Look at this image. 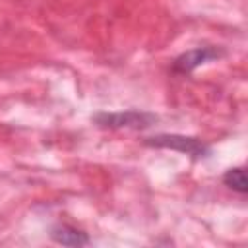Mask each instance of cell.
<instances>
[{
    "label": "cell",
    "instance_id": "obj_1",
    "mask_svg": "<svg viewBox=\"0 0 248 248\" xmlns=\"http://www.w3.org/2000/svg\"><path fill=\"white\" fill-rule=\"evenodd\" d=\"M95 124L99 128H108V130H141L149 128L151 124L157 122V116L145 110H120V112H97L93 116Z\"/></svg>",
    "mask_w": 248,
    "mask_h": 248
},
{
    "label": "cell",
    "instance_id": "obj_2",
    "mask_svg": "<svg viewBox=\"0 0 248 248\" xmlns=\"http://www.w3.org/2000/svg\"><path fill=\"white\" fill-rule=\"evenodd\" d=\"M145 145L149 147H157V149H172V151H180L186 153L194 159H202L209 153V145L203 143L198 138L192 136H182V134H157L145 140Z\"/></svg>",
    "mask_w": 248,
    "mask_h": 248
},
{
    "label": "cell",
    "instance_id": "obj_3",
    "mask_svg": "<svg viewBox=\"0 0 248 248\" xmlns=\"http://www.w3.org/2000/svg\"><path fill=\"white\" fill-rule=\"evenodd\" d=\"M221 54H223V52H221L219 48H215V46H198V48H192V50L180 54V56L174 60L172 70H174L176 74H190V72H194L198 66L209 62V60H215V58H219Z\"/></svg>",
    "mask_w": 248,
    "mask_h": 248
},
{
    "label": "cell",
    "instance_id": "obj_4",
    "mask_svg": "<svg viewBox=\"0 0 248 248\" xmlns=\"http://www.w3.org/2000/svg\"><path fill=\"white\" fill-rule=\"evenodd\" d=\"M50 236L54 242H58L62 246H85L89 242V236L72 225H56L52 229Z\"/></svg>",
    "mask_w": 248,
    "mask_h": 248
},
{
    "label": "cell",
    "instance_id": "obj_5",
    "mask_svg": "<svg viewBox=\"0 0 248 248\" xmlns=\"http://www.w3.org/2000/svg\"><path fill=\"white\" fill-rule=\"evenodd\" d=\"M223 182L225 186H229L231 190L238 192V194H246L248 186H246V172L242 167H234V169H229L223 176Z\"/></svg>",
    "mask_w": 248,
    "mask_h": 248
}]
</instances>
